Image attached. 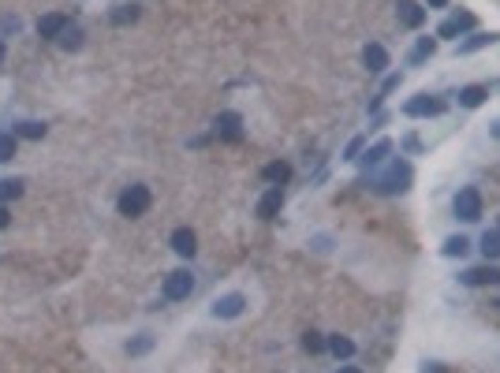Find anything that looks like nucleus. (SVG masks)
I'll list each match as a JSON object with an SVG mask.
<instances>
[{
  "instance_id": "1",
  "label": "nucleus",
  "mask_w": 500,
  "mask_h": 373,
  "mask_svg": "<svg viewBox=\"0 0 500 373\" xmlns=\"http://www.w3.org/2000/svg\"><path fill=\"white\" fill-rule=\"evenodd\" d=\"M411 179H415L411 161H403V157H388L377 172H366L359 183H370L377 194H403L407 186H411Z\"/></svg>"
},
{
  "instance_id": "2",
  "label": "nucleus",
  "mask_w": 500,
  "mask_h": 373,
  "mask_svg": "<svg viewBox=\"0 0 500 373\" xmlns=\"http://www.w3.org/2000/svg\"><path fill=\"white\" fill-rule=\"evenodd\" d=\"M444 112H448V101H444L441 93H429V90H422V93H415V97L403 101V116L407 119H437Z\"/></svg>"
},
{
  "instance_id": "3",
  "label": "nucleus",
  "mask_w": 500,
  "mask_h": 373,
  "mask_svg": "<svg viewBox=\"0 0 500 373\" xmlns=\"http://www.w3.org/2000/svg\"><path fill=\"white\" fill-rule=\"evenodd\" d=\"M150 202H153L150 186H146V183H131L127 191L116 198V213H120V217H127V220H135V217H142V213L150 209Z\"/></svg>"
},
{
  "instance_id": "4",
  "label": "nucleus",
  "mask_w": 500,
  "mask_h": 373,
  "mask_svg": "<svg viewBox=\"0 0 500 373\" xmlns=\"http://www.w3.org/2000/svg\"><path fill=\"white\" fill-rule=\"evenodd\" d=\"M194 295V273L191 269H172L161 280V299L165 302H183Z\"/></svg>"
},
{
  "instance_id": "5",
  "label": "nucleus",
  "mask_w": 500,
  "mask_h": 373,
  "mask_svg": "<svg viewBox=\"0 0 500 373\" xmlns=\"http://www.w3.org/2000/svg\"><path fill=\"white\" fill-rule=\"evenodd\" d=\"M452 213H456V220H463V224L482 220V191L478 186H459V194L452 198Z\"/></svg>"
},
{
  "instance_id": "6",
  "label": "nucleus",
  "mask_w": 500,
  "mask_h": 373,
  "mask_svg": "<svg viewBox=\"0 0 500 373\" xmlns=\"http://www.w3.org/2000/svg\"><path fill=\"white\" fill-rule=\"evenodd\" d=\"M470 30H478V16L475 11H456V16H448L437 26V42H459Z\"/></svg>"
},
{
  "instance_id": "7",
  "label": "nucleus",
  "mask_w": 500,
  "mask_h": 373,
  "mask_svg": "<svg viewBox=\"0 0 500 373\" xmlns=\"http://www.w3.org/2000/svg\"><path fill=\"white\" fill-rule=\"evenodd\" d=\"M246 295L243 291H228V295H217L213 306H209V314L217 317V321H235V317H243L246 314Z\"/></svg>"
},
{
  "instance_id": "8",
  "label": "nucleus",
  "mask_w": 500,
  "mask_h": 373,
  "mask_svg": "<svg viewBox=\"0 0 500 373\" xmlns=\"http://www.w3.org/2000/svg\"><path fill=\"white\" fill-rule=\"evenodd\" d=\"M459 284L463 288H500V265H493V261L470 265V269L459 273Z\"/></svg>"
},
{
  "instance_id": "9",
  "label": "nucleus",
  "mask_w": 500,
  "mask_h": 373,
  "mask_svg": "<svg viewBox=\"0 0 500 373\" xmlns=\"http://www.w3.org/2000/svg\"><path fill=\"white\" fill-rule=\"evenodd\" d=\"M489 45H500V30H470L463 42H456V57H475Z\"/></svg>"
},
{
  "instance_id": "10",
  "label": "nucleus",
  "mask_w": 500,
  "mask_h": 373,
  "mask_svg": "<svg viewBox=\"0 0 500 373\" xmlns=\"http://www.w3.org/2000/svg\"><path fill=\"white\" fill-rule=\"evenodd\" d=\"M284 186H266V194L258 198V206H254V213H258V220H276L280 217V209H284Z\"/></svg>"
},
{
  "instance_id": "11",
  "label": "nucleus",
  "mask_w": 500,
  "mask_h": 373,
  "mask_svg": "<svg viewBox=\"0 0 500 373\" xmlns=\"http://www.w3.org/2000/svg\"><path fill=\"white\" fill-rule=\"evenodd\" d=\"M388 157H392V138H377L374 146H366L359 153V165H362V172H377Z\"/></svg>"
},
{
  "instance_id": "12",
  "label": "nucleus",
  "mask_w": 500,
  "mask_h": 373,
  "mask_svg": "<svg viewBox=\"0 0 500 373\" xmlns=\"http://www.w3.org/2000/svg\"><path fill=\"white\" fill-rule=\"evenodd\" d=\"M71 26V19L64 16V11H45L42 19H37V37H45V42H60V34Z\"/></svg>"
},
{
  "instance_id": "13",
  "label": "nucleus",
  "mask_w": 500,
  "mask_h": 373,
  "mask_svg": "<svg viewBox=\"0 0 500 373\" xmlns=\"http://www.w3.org/2000/svg\"><path fill=\"white\" fill-rule=\"evenodd\" d=\"M213 131H217V135L225 138V142H239V138H243V116L232 112V109H228V112H217Z\"/></svg>"
},
{
  "instance_id": "14",
  "label": "nucleus",
  "mask_w": 500,
  "mask_h": 373,
  "mask_svg": "<svg viewBox=\"0 0 500 373\" xmlns=\"http://www.w3.org/2000/svg\"><path fill=\"white\" fill-rule=\"evenodd\" d=\"M396 16H400V26H407V30H422L429 11L418 4V0H400V4H396Z\"/></svg>"
},
{
  "instance_id": "15",
  "label": "nucleus",
  "mask_w": 500,
  "mask_h": 373,
  "mask_svg": "<svg viewBox=\"0 0 500 373\" xmlns=\"http://www.w3.org/2000/svg\"><path fill=\"white\" fill-rule=\"evenodd\" d=\"M362 64H366V71H370V75H385L388 71V49L381 42H370L362 49Z\"/></svg>"
},
{
  "instance_id": "16",
  "label": "nucleus",
  "mask_w": 500,
  "mask_h": 373,
  "mask_svg": "<svg viewBox=\"0 0 500 373\" xmlns=\"http://www.w3.org/2000/svg\"><path fill=\"white\" fill-rule=\"evenodd\" d=\"M456 101H459V109H482V105L489 101V86H485V83H470V86H459Z\"/></svg>"
},
{
  "instance_id": "17",
  "label": "nucleus",
  "mask_w": 500,
  "mask_h": 373,
  "mask_svg": "<svg viewBox=\"0 0 500 373\" xmlns=\"http://www.w3.org/2000/svg\"><path fill=\"white\" fill-rule=\"evenodd\" d=\"M168 247H172L179 258H194L198 254V235H194L191 228H176L172 235H168Z\"/></svg>"
},
{
  "instance_id": "18",
  "label": "nucleus",
  "mask_w": 500,
  "mask_h": 373,
  "mask_svg": "<svg viewBox=\"0 0 500 373\" xmlns=\"http://www.w3.org/2000/svg\"><path fill=\"white\" fill-rule=\"evenodd\" d=\"M433 52H437V37H415L411 52H407V64H411V68H422Z\"/></svg>"
},
{
  "instance_id": "19",
  "label": "nucleus",
  "mask_w": 500,
  "mask_h": 373,
  "mask_svg": "<svg viewBox=\"0 0 500 373\" xmlns=\"http://www.w3.org/2000/svg\"><path fill=\"white\" fill-rule=\"evenodd\" d=\"M470 247H475V243H470L467 235H448V239L441 243V258H452V261H456V258H467Z\"/></svg>"
},
{
  "instance_id": "20",
  "label": "nucleus",
  "mask_w": 500,
  "mask_h": 373,
  "mask_svg": "<svg viewBox=\"0 0 500 373\" xmlns=\"http://www.w3.org/2000/svg\"><path fill=\"white\" fill-rule=\"evenodd\" d=\"M261 179H266L269 186H284L287 179H292V165L287 161H269L266 168H261Z\"/></svg>"
},
{
  "instance_id": "21",
  "label": "nucleus",
  "mask_w": 500,
  "mask_h": 373,
  "mask_svg": "<svg viewBox=\"0 0 500 373\" xmlns=\"http://www.w3.org/2000/svg\"><path fill=\"white\" fill-rule=\"evenodd\" d=\"M478 250L485 261H496L500 258V228H485L482 239H478Z\"/></svg>"
},
{
  "instance_id": "22",
  "label": "nucleus",
  "mask_w": 500,
  "mask_h": 373,
  "mask_svg": "<svg viewBox=\"0 0 500 373\" xmlns=\"http://www.w3.org/2000/svg\"><path fill=\"white\" fill-rule=\"evenodd\" d=\"M138 16H142L138 4H116V8L109 11V23H112V26H131V23H138Z\"/></svg>"
},
{
  "instance_id": "23",
  "label": "nucleus",
  "mask_w": 500,
  "mask_h": 373,
  "mask_svg": "<svg viewBox=\"0 0 500 373\" xmlns=\"http://www.w3.org/2000/svg\"><path fill=\"white\" fill-rule=\"evenodd\" d=\"M153 343H157L153 332H138L135 340H127V348H124V351H127L131 358H142V355H150V351H153Z\"/></svg>"
},
{
  "instance_id": "24",
  "label": "nucleus",
  "mask_w": 500,
  "mask_h": 373,
  "mask_svg": "<svg viewBox=\"0 0 500 373\" xmlns=\"http://www.w3.org/2000/svg\"><path fill=\"white\" fill-rule=\"evenodd\" d=\"M45 135H49V127L42 124V119H23V124L16 127V138H26V142H37Z\"/></svg>"
},
{
  "instance_id": "25",
  "label": "nucleus",
  "mask_w": 500,
  "mask_h": 373,
  "mask_svg": "<svg viewBox=\"0 0 500 373\" xmlns=\"http://www.w3.org/2000/svg\"><path fill=\"white\" fill-rule=\"evenodd\" d=\"M328 351H333L340 362H347V358H355L359 348H355V340H347V336H340V332H336V336H328Z\"/></svg>"
},
{
  "instance_id": "26",
  "label": "nucleus",
  "mask_w": 500,
  "mask_h": 373,
  "mask_svg": "<svg viewBox=\"0 0 500 373\" xmlns=\"http://www.w3.org/2000/svg\"><path fill=\"white\" fill-rule=\"evenodd\" d=\"M16 153H19V138H16V131H0V165L16 161Z\"/></svg>"
},
{
  "instance_id": "27",
  "label": "nucleus",
  "mask_w": 500,
  "mask_h": 373,
  "mask_svg": "<svg viewBox=\"0 0 500 373\" xmlns=\"http://www.w3.org/2000/svg\"><path fill=\"white\" fill-rule=\"evenodd\" d=\"M83 37H86V34L78 30V26H68V30L60 34V42H56V45H60L64 52H78V49H83Z\"/></svg>"
},
{
  "instance_id": "28",
  "label": "nucleus",
  "mask_w": 500,
  "mask_h": 373,
  "mask_svg": "<svg viewBox=\"0 0 500 373\" xmlns=\"http://www.w3.org/2000/svg\"><path fill=\"white\" fill-rule=\"evenodd\" d=\"M302 351H310V355H321L328 351V336H321V332H302Z\"/></svg>"
},
{
  "instance_id": "29",
  "label": "nucleus",
  "mask_w": 500,
  "mask_h": 373,
  "mask_svg": "<svg viewBox=\"0 0 500 373\" xmlns=\"http://www.w3.org/2000/svg\"><path fill=\"white\" fill-rule=\"evenodd\" d=\"M23 179H0V206H8V202H16V198L23 194Z\"/></svg>"
},
{
  "instance_id": "30",
  "label": "nucleus",
  "mask_w": 500,
  "mask_h": 373,
  "mask_svg": "<svg viewBox=\"0 0 500 373\" xmlns=\"http://www.w3.org/2000/svg\"><path fill=\"white\" fill-rule=\"evenodd\" d=\"M366 138H370V135H355V138L344 146V157H340V161H359V153L366 150Z\"/></svg>"
},
{
  "instance_id": "31",
  "label": "nucleus",
  "mask_w": 500,
  "mask_h": 373,
  "mask_svg": "<svg viewBox=\"0 0 500 373\" xmlns=\"http://www.w3.org/2000/svg\"><path fill=\"white\" fill-rule=\"evenodd\" d=\"M19 26H23V19H19V16H4V19H0V30H11V34H16Z\"/></svg>"
},
{
  "instance_id": "32",
  "label": "nucleus",
  "mask_w": 500,
  "mask_h": 373,
  "mask_svg": "<svg viewBox=\"0 0 500 373\" xmlns=\"http://www.w3.org/2000/svg\"><path fill=\"white\" fill-rule=\"evenodd\" d=\"M8 224H11V213H8V206H0V232H4Z\"/></svg>"
},
{
  "instance_id": "33",
  "label": "nucleus",
  "mask_w": 500,
  "mask_h": 373,
  "mask_svg": "<svg viewBox=\"0 0 500 373\" xmlns=\"http://www.w3.org/2000/svg\"><path fill=\"white\" fill-rule=\"evenodd\" d=\"M403 146H407V150H422V142H418L415 135H407V138H403Z\"/></svg>"
},
{
  "instance_id": "34",
  "label": "nucleus",
  "mask_w": 500,
  "mask_h": 373,
  "mask_svg": "<svg viewBox=\"0 0 500 373\" xmlns=\"http://www.w3.org/2000/svg\"><path fill=\"white\" fill-rule=\"evenodd\" d=\"M422 373H444V366H441V362H426Z\"/></svg>"
},
{
  "instance_id": "35",
  "label": "nucleus",
  "mask_w": 500,
  "mask_h": 373,
  "mask_svg": "<svg viewBox=\"0 0 500 373\" xmlns=\"http://www.w3.org/2000/svg\"><path fill=\"white\" fill-rule=\"evenodd\" d=\"M489 135H493V138L500 142V116H496V119H493V124H489Z\"/></svg>"
},
{
  "instance_id": "36",
  "label": "nucleus",
  "mask_w": 500,
  "mask_h": 373,
  "mask_svg": "<svg viewBox=\"0 0 500 373\" xmlns=\"http://www.w3.org/2000/svg\"><path fill=\"white\" fill-rule=\"evenodd\" d=\"M426 8H448V0H426Z\"/></svg>"
},
{
  "instance_id": "37",
  "label": "nucleus",
  "mask_w": 500,
  "mask_h": 373,
  "mask_svg": "<svg viewBox=\"0 0 500 373\" xmlns=\"http://www.w3.org/2000/svg\"><path fill=\"white\" fill-rule=\"evenodd\" d=\"M336 373H362V369H359V366H340Z\"/></svg>"
},
{
  "instance_id": "38",
  "label": "nucleus",
  "mask_w": 500,
  "mask_h": 373,
  "mask_svg": "<svg viewBox=\"0 0 500 373\" xmlns=\"http://www.w3.org/2000/svg\"><path fill=\"white\" fill-rule=\"evenodd\" d=\"M4 57H8V45H4V37H0V64H4Z\"/></svg>"
},
{
  "instance_id": "39",
  "label": "nucleus",
  "mask_w": 500,
  "mask_h": 373,
  "mask_svg": "<svg viewBox=\"0 0 500 373\" xmlns=\"http://www.w3.org/2000/svg\"><path fill=\"white\" fill-rule=\"evenodd\" d=\"M496 306H500V299H496Z\"/></svg>"
}]
</instances>
